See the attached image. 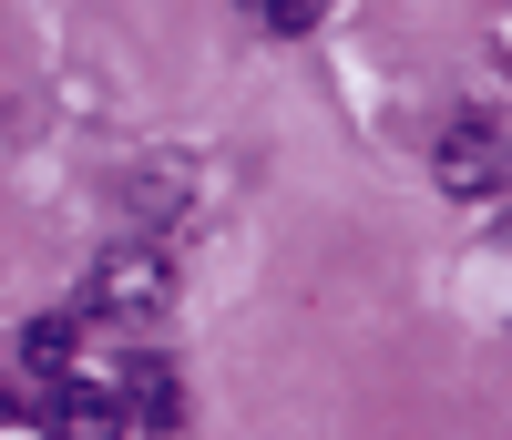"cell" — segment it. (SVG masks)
Segmentation results:
<instances>
[{
    "label": "cell",
    "mask_w": 512,
    "mask_h": 440,
    "mask_svg": "<svg viewBox=\"0 0 512 440\" xmlns=\"http://www.w3.org/2000/svg\"><path fill=\"white\" fill-rule=\"evenodd\" d=\"M175 307V267H164V246H144V236H123V246H103V267H93V318H164Z\"/></svg>",
    "instance_id": "1"
},
{
    "label": "cell",
    "mask_w": 512,
    "mask_h": 440,
    "mask_svg": "<svg viewBox=\"0 0 512 440\" xmlns=\"http://www.w3.org/2000/svg\"><path fill=\"white\" fill-rule=\"evenodd\" d=\"M441 185L451 195H502L512 185V154H502L492 123H451V134H441Z\"/></svg>",
    "instance_id": "2"
},
{
    "label": "cell",
    "mask_w": 512,
    "mask_h": 440,
    "mask_svg": "<svg viewBox=\"0 0 512 440\" xmlns=\"http://www.w3.org/2000/svg\"><path fill=\"white\" fill-rule=\"evenodd\" d=\"M41 420L62 440H123V400L103 379H41Z\"/></svg>",
    "instance_id": "3"
},
{
    "label": "cell",
    "mask_w": 512,
    "mask_h": 440,
    "mask_svg": "<svg viewBox=\"0 0 512 440\" xmlns=\"http://www.w3.org/2000/svg\"><path fill=\"white\" fill-rule=\"evenodd\" d=\"M113 400H123V420H144V430H175L185 420V379L164 369V359H134L113 379Z\"/></svg>",
    "instance_id": "4"
},
{
    "label": "cell",
    "mask_w": 512,
    "mask_h": 440,
    "mask_svg": "<svg viewBox=\"0 0 512 440\" xmlns=\"http://www.w3.org/2000/svg\"><path fill=\"white\" fill-rule=\"evenodd\" d=\"M72 348H82V328H72V318H31V328H21L31 379H72Z\"/></svg>",
    "instance_id": "5"
},
{
    "label": "cell",
    "mask_w": 512,
    "mask_h": 440,
    "mask_svg": "<svg viewBox=\"0 0 512 440\" xmlns=\"http://www.w3.org/2000/svg\"><path fill=\"white\" fill-rule=\"evenodd\" d=\"M318 11H328V0H256L267 31H318Z\"/></svg>",
    "instance_id": "6"
}]
</instances>
